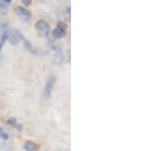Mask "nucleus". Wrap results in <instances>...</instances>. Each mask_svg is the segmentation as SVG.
<instances>
[{
	"label": "nucleus",
	"mask_w": 142,
	"mask_h": 151,
	"mask_svg": "<svg viewBox=\"0 0 142 151\" xmlns=\"http://www.w3.org/2000/svg\"><path fill=\"white\" fill-rule=\"evenodd\" d=\"M8 41H9V43L11 45V46H16L19 43L20 41H23V35L20 33L18 29H15V28H9L8 29Z\"/></svg>",
	"instance_id": "1"
},
{
	"label": "nucleus",
	"mask_w": 142,
	"mask_h": 151,
	"mask_svg": "<svg viewBox=\"0 0 142 151\" xmlns=\"http://www.w3.org/2000/svg\"><path fill=\"white\" fill-rule=\"evenodd\" d=\"M36 29L39 32V36L41 37H48L49 33H51V27L49 24L46 22V20H38L36 24H34Z\"/></svg>",
	"instance_id": "2"
},
{
	"label": "nucleus",
	"mask_w": 142,
	"mask_h": 151,
	"mask_svg": "<svg viewBox=\"0 0 142 151\" xmlns=\"http://www.w3.org/2000/svg\"><path fill=\"white\" fill-rule=\"evenodd\" d=\"M55 83H56V76L55 75H48L47 78V83H46V86H44V91H43V98H49V95L52 93V89L55 86Z\"/></svg>",
	"instance_id": "3"
},
{
	"label": "nucleus",
	"mask_w": 142,
	"mask_h": 151,
	"mask_svg": "<svg viewBox=\"0 0 142 151\" xmlns=\"http://www.w3.org/2000/svg\"><path fill=\"white\" fill-rule=\"evenodd\" d=\"M14 12H15V14L23 20V22H28L32 17V14L28 12V9H26V8H23V6H16L14 9Z\"/></svg>",
	"instance_id": "4"
},
{
	"label": "nucleus",
	"mask_w": 142,
	"mask_h": 151,
	"mask_svg": "<svg viewBox=\"0 0 142 151\" xmlns=\"http://www.w3.org/2000/svg\"><path fill=\"white\" fill-rule=\"evenodd\" d=\"M52 33H53V37H55V38H62L66 33V24L62 23V22H58Z\"/></svg>",
	"instance_id": "5"
},
{
	"label": "nucleus",
	"mask_w": 142,
	"mask_h": 151,
	"mask_svg": "<svg viewBox=\"0 0 142 151\" xmlns=\"http://www.w3.org/2000/svg\"><path fill=\"white\" fill-rule=\"evenodd\" d=\"M23 43H24V47H26L31 53H33V55H41V51H39V50H38V48H36L34 46H33L28 40L23 38Z\"/></svg>",
	"instance_id": "6"
},
{
	"label": "nucleus",
	"mask_w": 142,
	"mask_h": 151,
	"mask_svg": "<svg viewBox=\"0 0 142 151\" xmlns=\"http://www.w3.org/2000/svg\"><path fill=\"white\" fill-rule=\"evenodd\" d=\"M23 147L26 151H38L39 146H38V144H36L34 141H26L23 145Z\"/></svg>",
	"instance_id": "7"
},
{
	"label": "nucleus",
	"mask_w": 142,
	"mask_h": 151,
	"mask_svg": "<svg viewBox=\"0 0 142 151\" xmlns=\"http://www.w3.org/2000/svg\"><path fill=\"white\" fill-rule=\"evenodd\" d=\"M9 28H10V27H9ZM8 35H9V33H8V31H5L4 33H1V35H0V51H1L3 46L5 45V42L8 41Z\"/></svg>",
	"instance_id": "8"
},
{
	"label": "nucleus",
	"mask_w": 142,
	"mask_h": 151,
	"mask_svg": "<svg viewBox=\"0 0 142 151\" xmlns=\"http://www.w3.org/2000/svg\"><path fill=\"white\" fill-rule=\"evenodd\" d=\"M8 13V4L0 0V14H6Z\"/></svg>",
	"instance_id": "9"
},
{
	"label": "nucleus",
	"mask_w": 142,
	"mask_h": 151,
	"mask_svg": "<svg viewBox=\"0 0 142 151\" xmlns=\"http://www.w3.org/2000/svg\"><path fill=\"white\" fill-rule=\"evenodd\" d=\"M0 151H11V146L6 144V141H4L0 144Z\"/></svg>",
	"instance_id": "10"
},
{
	"label": "nucleus",
	"mask_w": 142,
	"mask_h": 151,
	"mask_svg": "<svg viewBox=\"0 0 142 151\" xmlns=\"http://www.w3.org/2000/svg\"><path fill=\"white\" fill-rule=\"evenodd\" d=\"M8 29H9V24L5 23V22H1V23H0V35H1V33H4L5 31H8Z\"/></svg>",
	"instance_id": "11"
},
{
	"label": "nucleus",
	"mask_w": 142,
	"mask_h": 151,
	"mask_svg": "<svg viewBox=\"0 0 142 151\" xmlns=\"http://www.w3.org/2000/svg\"><path fill=\"white\" fill-rule=\"evenodd\" d=\"M70 12H71V8L67 6V8H66V10H65V18L67 19L69 22H70Z\"/></svg>",
	"instance_id": "12"
},
{
	"label": "nucleus",
	"mask_w": 142,
	"mask_h": 151,
	"mask_svg": "<svg viewBox=\"0 0 142 151\" xmlns=\"http://www.w3.org/2000/svg\"><path fill=\"white\" fill-rule=\"evenodd\" d=\"M8 124H10V126H15L16 124V119L14 118V117H11V118H8Z\"/></svg>",
	"instance_id": "13"
},
{
	"label": "nucleus",
	"mask_w": 142,
	"mask_h": 151,
	"mask_svg": "<svg viewBox=\"0 0 142 151\" xmlns=\"http://www.w3.org/2000/svg\"><path fill=\"white\" fill-rule=\"evenodd\" d=\"M15 127H16V128H18V129H19V131H20V129H22V128H23V127H22V124H20V123H18V122H16V124H15Z\"/></svg>",
	"instance_id": "14"
},
{
	"label": "nucleus",
	"mask_w": 142,
	"mask_h": 151,
	"mask_svg": "<svg viewBox=\"0 0 142 151\" xmlns=\"http://www.w3.org/2000/svg\"><path fill=\"white\" fill-rule=\"evenodd\" d=\"M22 1L24 3V4H26V5H29V4H31L32 1H31V0H22Z\"/></svg>",
	"instance_id": "15"
},
{
	"label": "nucleus",
	"mask_w": 142,
	"mask_h": 151,
	"mask_svg": "<svg viewBox=\"0 0 142 151\" xmlns=\"http://www.w3.org/2000/svg\"><path fill=\"white\" fill-rule=\"evenodd\" d=\"M67 60H69V62H70V50L67 51Z\"/></svg>",
	"instance_id": "16"
},
{
	"label": "nucleus",
	"mask_w": 142,
	"mask_h": 151,
	"mask_svg": "<svg viewBox=\"0 0 142 151\" xmlns=\"http://www.w3.org/2000/svg\"><path fill=\"white\" fill-rule=\"evenodd\" d=\"M3 1H4V3H6V4H8V3H10V1H11V0H3Z\"/></svg>",
	"instance_id": "17"
}]
</instances>
